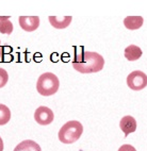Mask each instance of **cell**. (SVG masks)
<instances>
[{"instance_id":"obj_1","label":"cell","mask_w":147,"mask_h":151,"mask_svg":"<svg viewBox=\"0 0 147 151\" xmlns=\"http://www.w3.org/2000/svg\"><path fill=\"white\" fill-rule=\"evenodd\" d=\"M104 66L102 55L97 52L81 51L73 60V67L80 73H94L100 71Z\"/></svg>"},{"instance_id":"obj_11","label":"cell","mask_w":147,"mask_h":151,"mask_svg":"<svg viewBox=\"0 0 147 151\" xmlns=\"http://www.w3.org/2000/svg\"><path fill=\"white\" fill-rule=\"evenodd\" d=\"M124 53H125L126 59L128 60V61H136V60H139L142 57L143 52H142L141 48L139 46L130 45V46H128L125 49Z\"/></svg>"},{"instance_id":"obj_18","label":"cell","mask_w":147,"mask_h":151,"mask_svg":"<svg viewBox=\"0 0 147 151\" xmlns=\"http://www.w3.org/2000/svg\"><path fill=\"white\" fill-rule=\"evenodd\" d=\"M0 44H1V43H0ZM0 48H1V47H0Z\"/></svg>"},{"instance_id":"obj_7","label":"cell","mask_w":147,"mask_h":151,"mask_svg":"<svg viewBox=\"0 0 147 151\" xmlns=\"http://www.w3.org/2000/svg\"><path fill=\"white\" fill-rule=\"evenodd\" d=\"M120 127L125 133V136H128L130 133H133L136 130V120L132 116H124L120 119Z\"/></svg>"},{"instance_id":"obj_9","label":"cell","mask_w":147,"mask_h":151,"mask_svg":"<svg viewBox=\"0 0 147 151\" xmlns=\"http://www.w3.org/2000/svg\"><path fill=\"white\" fill-rule=\"evenodd\" d=\"M144 19L141 16H127L124 19V26L128 30H138L143 26Z\"/></svg>"},{"instance_id":"obj_16","label":"cell","mask_w":147,"mask_h":151,"mask_svg":"<svg viewBox=\"0 0 147 151\" xmlns=\"http://www.w3.org/2000/svg\"><path fill=\"white\" fill-rule=\"evenodd\" d=\"M0 151H3V142L1 137H0Z\"/></svg>"},{"instance_id":"obj_5","label":"cell","mask_w":147,"mask_h":151,"mask_svg":"<svg viewBox=\"0 0 147 151\" xmlns=\"http://www.w3.org/2000/svg\"><path fill=\"white\" fill-rule=\"evenodd\" d=\"M53 118H55L53 112L47 106H40L35 110L34 119L38 124H42V126L50 124L53 122Z\"/></svg>"},{"instance_id":"obj_8","label":"cell","mask_w":147,"mask_h":151,"mask_svg":"<svg viewBox=\"0 0 147 151\" xmlns=\"http://www.w3.org/2000/svg\"><path fill=\"white\" fill-rule=\"evenodd\" d=\"M49 22L51 24L52 27L55 29H64L67 28L71 22V16H49Z\"/></svg>"},{"instance_id":"obj_13","label":"cell","mask_w":147,"mask_h":151,"mask_svg":"<svg viewBox=\"0 0 147 151\" xmlns=\"http://www.w3.org/2000/svg\"><path fill=\"white\" fill-rule=\"evenodd\" d=\"M11 119V111L4 104H0V126L6 124Z\"/></svg>"},{"instance_id":"obj_17","label":"cell","mask_w":147,"mask_h":151,"mask_svg":"<svg viewBox=\"0 0 147 151\" xmlns=\"http://www.w3.org/2000/svg\"><path fill=\"white\" fill-rule=\"evenodd\" d=\"M3 55V48H0V59Z\"/></svg>"},{"instance_id":"obj_12","label":"cell","mask_w":147,"mask_h":151,"mask_svg":"<svg viewBox=\"0 0 147 151\" xmlns=\"http://www.w3.org/2000/svg\"><path fill=\"white\" fill-rule=\"evenodd\" d=\"M13 32V24L10 22V17L0 16V33L10 35Z\"/></svg>"},{"instance_id":"obj_10","label":"cell","mask_w":147,"mask_h":151,"mask_svg":"<svg viewBox=\"0 0 147 151\" xmlns=\"http://www.w3.org/2000/svg\"><path fill=\"white\" fill-rule=\"evenodd\" d=\"M13 151H42L41 147L34 140L26 139L15 147Z\"/></svg>"},{"instance_id":"obj_3","label":"cell","mask_w":147,"mask_h":151,"mask_svg":"<svg viewBox=\"0 0 147 151\" xmlns=\"http://www.w3.org/2000/svg\"><path fill=\"white\" fill-rule=\"evenodd\" d=\"M83 132V126L77 120L67 122L59 131V139L63 144H73L79 139Z\"/></svg>"},{"instance_id":"obj_14","label":"cell","mask_w":147,"mask_h":151,"mask_svg":"<svg viewBox=\"0 0 147 151\" xmlns=\"http://www.w3.org/2000/svg\"><path fill=\"white\" fill-rule=\"evenodd\" d=\"M9 80V75L8 71L3 68H0V88L3 86H6V84L8 83Z\"/></svg>"},{"instance_id":"obj_4","label":"cell","mask_w":147,"mask_h":151,"mask_svg":"<svg viewBox=\"0 0 147 151\" xmlns=\"http://www.w3.org/2000/svg\"><path fill=\"white\" fill-rule=\"evenodd\" d=\"M127 84L132 91H142L147 86V76L141 70H134L127 77Z\"/></svg>"},{"instance_id":"obj_6","label":"cell","mask_w":147,"mask_h":151,"mask_svg":"<svg viewBox=\"0 0 147 151\" xmlns=\"http://www.w3.org/2000/svg\"><path fill=\"white\" fill-rule=\"evenodd\" d=\"M19 24L22 30L27 32H33L40 26V17L38 16H20Z\"/></svg>"},{"instance_id":"obj_2","label":"cell","mask_w":147,"mask_h":151,"mask_svg":"<svg viewBox=\"0 0 147 151\" xmlns=\"http://www.w3.org/2000/svg\"><path fill=\"white\" fill-rule=\"evenodd\" d=\"M60 86L59 78L55 73H42L36 82V89L42 96H51L58 92Z\"/></svg>"},{"instance_id":"obj_15","label":"cell","mask_w":147,"mask_h":151,"mask_svg":"<svg viewBox=\"0 0 147 151\" xmlns=\"http://www.w3.org/2000/svg\"><path fill=\"white\" fill-rule=\"evenodd\" d=\"M118 151H136L135 148H134L133 146L131 145H122L120 147Z\"/></svg>"}]
</instances>
